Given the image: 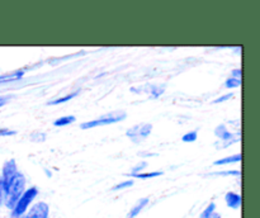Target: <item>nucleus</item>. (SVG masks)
<instances>
[{
    "label": "nucleus",
    "mask_w": 260,
    "mask_h": 218,
    "mask_svg": "<svg viewBox=\"0 0 260 218\" xmlns=\"http://www.w3.org/2000/svg\"><path fill=\"white\" fill-rule=\"evenodd\" d=\"M241 161V155L235 154L233 156H226L223 159L217 160V161L213 162V165H226V164H236V162Z\"/></svg>",
    "instance_id": "obj_11"
},
{
    "label": "nucleus",
    "mask_w": 260,
    "mask_h": 218,
    "mask_svg": "<svg viewBox=\"0 0 260 218\" xmlns=\"http://www.w3.org/2000/svg\"><path fill=\"white\" fill-rule=\"evenodd\" d=\"M234 96V94L233 93H229V94H226V95H223V96H221V98H218V99H216V100H213V103H222V101H226V100H229V99L230 98H233Z\"/></svg>",
    "instance_id": "obj_19"
},
{
    "label": "nucleus",
    "mask_w": 260,
    "mask_h": 218,
    "mask_svg": "<svg viewBox=\"0 0 260 218\" xmlns=\"http://www.w3.org/2000/svg\"><path fill=\"white\" fill-rule=\"evenodd\" d=\"M38 194V189L36 187L29 188V189L24 190V193L22 194V197L19 198V200L17 202L15 207L13 208L12 213H13V217H20V215L24 214L27 212V208L29 207L30 203L35 200V198L37 197Z\"/></svg>",
    "instance_id": "obj_3"
},
{
    "label": "nucleus",
    "mask_w": 260,
    "mask_h": 218,
    "mask_svg": "<svg viewBox=\"0 0 260 218\" xmlns=\"http://www.w3.org/2000/svg\"><path fill=\"white\" fill-rule=\"evenodd\" d=\"M225 200L228 207L233 208V209H239L241 207V195L236 194V193L229 192L225 195Z\"/></svg>",
    "instance_id": "obj_8"
},
{
    "label": "nucleus",
    "mask_w": 260,
    "mask_h": 218,
    "mask_svg": "<svg viewBox=\"0 0 260 218\" xmlns=\"http://www.w3.org/2000/svg\"><path fill=\"white\" fill-rule=\"evenodd\" d=\"M15 133H17V132L12 131V129H7V128L0 129V137L2 136H14Z\"/></svg>",
    "instance_id": "obj_20"
},
{
    "label": "nucleus",
    "mask_w": 260,
    "mask_h": 218,
    "mask_svg": "<svg viewBox=\"0 0 260 218\" xmlns=\"http://www.w3.org/2000/svg\"><path fill=\"white\" fill-rule=\"evenodd\" d=\"M75 122V117L74 116H65V117H61V118L56 119L53 122V126L56 127H62V126H68V124H71Z\"/></svg>",
    "instance_id": "obj_14"
},
{
    "label": "nucleus",
    "mask_w": 260,
    "mask_h": 218,
    "mask_svg": "<svg viewBox=\"0 0 260 218\" xmlns=\"http://www.w3.org/2000/svg\"><path fill=\"white\" fill-rule=\"evenodd\" d=\"M4 198H5L4 187H3V180H2V176H0V205L4 203Z\"/></svg>",
    "instance_id": "obj_21"
},
{
    "label": "nucleus",
    "mask_w": 260,
    "mask_h": 218,
    "mask_svg": "<svg viewBox=\"0 0 260 218\" xmlns=\"http://www.w3.org/2000/svg\"><path fill=\"white\" fill-rule=\"evenodd\" d=\"M215 210H216V204L215 203H210V204L206 207V209L201 213L200 218H208L213 212H215Z\"/></svg>",
    "instance_id": "obj_15"
},
{
    "label": "nucleus",
    "mask_w": 260,
    "mask_h": 218,
    "mask_svg": "<svg viewBox=\"0 0 260 218\" xmlns=\"http://www.w3.org/2000/svg\"><path fill=\"white\" fill-rule=\"evenodd\" d=\"M48 213H50L48 204H46L45 202H40L30 208L25 218H48Z\"/></svg>",
    "instance_id": "obj_7"
},
{
    "label": "nucleus",
    "mask_w": 260,
    "mask_h": 218,
    "mask_svg": "<svg viewBox=\"0 0 260 218\" xmlns=\"http://www.w3.org/2000/svg\"><path fill=\"white\" fill-rule=\"evenodd\" d=\"M149 204V198H141V199L137 200L136 204L134 205V207L131 208V210H129V213L127 214V218H135L137 217V215L140 214V213L142 212V209H144L146 205Z\"/></svg>",
    "instance_id": "obj_9"
},
{
    "label": "nucleus",
    "mask_w": 260,
    "mask_h": 218,
    "mask_svg": "<svg viewBox=\"0 0 260 218\" xmlns=\"http://www.w3.org/2000/svg\"><path fill=\"white\" fill-rule=\"evenodd\" d=\"M241 85V80L240 79H235V78H230L226 80L225 86L229 89H233V88H239Z\"/></svg>",
    "instance_id": "obj_16"
},
{
    "label": "nucleus",
    "mask_w": 260,
    "mask_h": 218,
    "mask_svg": "<svg viewBox=\"0 0 260 218\" xmlns=\"http://www.w3.org/2000/svg\"><path fill=\"white\" fill-rule=\"evenodd\" d=\"M23 75H24V72H23V71H15V72L3 74V75H0V84L19 80Z\"/></svg>",
    "instance_id": "obj_10"
},
{
    "label": "nucleus",
    "mask_w": 260,
    "mask_h": 218,
    "mask_svg": "<svg viewBox=\"0 0 260 218\" xmlns=\"http://www.w3.org/2000/svg\"><path fill=\"white\" fill-rule=\"evenodd\" d=\"M134 185V180H127V181H123L121 183V184H117L114 185L113 188H112V190L113 192H116V190H122V189H126V188H129Z\"/></svg>",
    "instance_id": "obj_18"
},
{
    "label": "nucleus",
    "mask_w": 260,
    "mask_h": 218,
    "mask_svg": "<svg viewBox=\"0 0 260 218\" xmlns=\"http://www.w3.org/2000/svg\"><path fill=\"white\" fill-rule=\"evenodd\" d=\"M231 78L240 79V80H241V70H240V68H236V70H234L233 74H231Z\"/></svg>",
    "instance_id": "obj_22"
},
{
    "label": "nucleus",
    "mask_w": 260,
    "mask_h": 218,
    "mask_svg": "<svg viewBox=\"0 0 260 218\" xmlns=\"http://www.w3.org/2000/svg\"><path fill=\"white\" fill-rule=\"evenodd\" d=\"M24 190H25V177L24 175L18 172V174L13 177L12 181L9 183L7 189H5L4 203L10 210H13V208L15 207V204H17V202L19 200V198L22 197Z\"/></svg>",
    "instance_id": "obj_1"
},
{
    "label": "nucleus",
    "mask_w": 260,
    "mask_h": 218,
    "mask_svg": "<svg viewBox=\"0 0 260 218\" xmlns=\"http://www.w3.org/2000/svg\"><path fill=\"white\" fill-rule=\"evenodd\" d=\"M208 218H221V214H220V213H216V212H213L212 214H211L210 217H208Z\"/></svg>",
    "instance_id": "obj_24"
},
{
    "label": "nucleus",
    "mask_w": 260,
    "mask_h": 218,
    "mask_svg": "<svg viewBox=\"0 0 260 218\" xmlns=\"http://www.w3.org/2000/svg\"><path fill=\"white\" fill-rule=\"evenodd\" d=\"M78 94H79V90H78V91H73V93H70V94H66V95L61 96V98H57V99H55V100H51V101H48V103H47V105H56V104L66 103V101H69V100H71V99H74V98H75V96L78 95Z\"/></svg>",
    "instance_id": "obj_12"
},
{
    "label": "nucleus",
    "mask_w": 260,
    "mask_h": 218,
    "mask_svg": "<svg viewBox=\"0 0 260 218\" xmlns=\"http://www.w3.org/2000/svg\"><path fill=\"white\" fill-rule=\"evenodd\" d=\"M215 134L216 137L222 141V143H226L225 147L230 146V144L235 143L236 141H239V137H234V133H231L230 131L228 129V127L225 124H221V126L216 127L215 129Z\"/></svg>",
    "instance_id": "obj_6"
},
{
    "label": "nucleus",
    "mask_w": 260,
    "mask_h": 218,
    "mask_svg": "<svg viewBox=\"0 0 260 218\" xmlns=\"http://www.w3.org/2000/svg\"><path fill=\"white\" fill-rule=\"evenodd\" d=\"M162 172L161 171H154V172H131V174H126L129 175L132 177H137V179H150V177H156L160 176Z\"/></svg>",
    "instance_id": "obj_13"
},
{
    "label": "nucleus",
    "mask_w": 260,
    "mask_h": 218,
    "mask_svg": "<svg viewBox=\"0 0 260 218\" xmlns=\"http://www.w3.org/2000/svg\"><path fill=\"white\" fill-rule=\"evenodd\" d=\"M10 98H12V96H0V106L5 105Z\"/></svg>",
    "instance_id": "obj_23"
},
{
    "label": "nucleus",
    "mask_w": 260,
    "mask_h": 218,
    "mask_svg": "<svg viewBox=\"0 0 260 218\" xmlns=\"http://www.w3.org/2000/svg\"><path fill=\"white\" fill-rule=\"evenodd\" d=\"M151 131V123H140L131 127V128L127 131V137H129V139H131L132 142H135V143H140V142L144 141L145 138H147V137L150 136Z\"/></svg>",
    "instance_id": "obj_4"
},
{
    "label": "nucleus",
    "mask_w": 260,
    "mask_h": 218,
    "mask_svg": "<svg viewBox=\"0 0 260 218\" xmlns=\"http://www.w3.org/2000/svg\"><path fill=\"white\" fill-rule=\"evenodd\" d=\"M197 132L193 131V132H188V133H185L184 136L182 137V141L183 142H188V143H190V142H194L197 141Z\"/></svg>",
    "instance_id": "obj_17"
},
{
    "label": "nucleus",
    "mask_w": 260,
    "mask_h": 218,
    "mask_svg": "<svg viewBox=\"0 0 260 218\" xmlns=\"http://www.w3.org/2000/svg\"><path fill=\"white\" fill-rule=\"evenodd\" d=\"M126 117L127 114L124 113V112H112V113L104 114V116L99 117V118L94 119V121L84 122V123H81L80 127L81 129H90V128H94V127L107 126V124H112V123H116V122L123 121Z\"/></svg>",
    "instance_id": "obj_2"
},
{
    "label": "nucleus",
    "mask_w": 260,
    "mask_h": 218,
    "mask_svg": "<svg viewBox=\"0 0 260 218\" xmlns=\"http://www.w3.org/2000/svg\"><path fill=\"white\" fill-rule=\"evenodd\" d=\"M18 174L17 169V162L14 159H10L9 161H7L3 166V174H2V180H3V187H4V193L7 187L9 185V183L12 181L13 177Z\"/></svg>",
    "instance_id": "obj_5"
}]
</instances>
